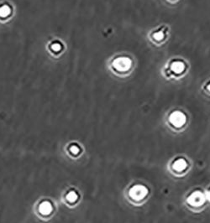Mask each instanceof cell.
Returning <instances> with one entry per match:
<instances>
[{"instance_id":"4","label":"cell","mask_w":210,"mask_h":223,"mask_svg":"<svg viewBox=\"0 0 210 223\" xmlns=\"http://www.w3.org/2000/svg\"><path fill=\"white\" fill-rule=\"evenodd\" d=\"M185 65L182 61H175L171 65V70L175 73H182L184 71Z\"/></svg>"},{"instance_id":"8","label":"cell","mask_w":210,"mask_h":223,"mask_svg":"<svg viewBox=\"0 0 210 223\" xmlns=\"http://www.w3.org/2000/svg\"><path fill=\"white\" fill-rule=\"evenodd\" d=\"M52 49L54 51H59L61 49V45L59 43H56V44L52 45Z\"/></svg>"},{"instance_id":"3","label":"cell","mask_w":210,"mask_h":223,"mask_svg":"<svg viewBox=\"0 0 210 223\" xmlns=\"http://www.w3.org/2000/svg\"><path fill=\"white\" fill-rule=\"evenodd\" d=\"M39 210L42 215H49L52 211V204L49 201H44L42 202L40 207H39Z\"/></svg>"},{"instance_id":"9","label":"cell","mask_w":210,"mask_h":223,"mask_svg":"<svg viewBox=\"0 0 210 223\" xmlns=\"http://www.w3.org/2000/svg\"><path fill=\"white\" fill-rule=\"evenodd\" d=\"M71 151L73 154H77L78 151H79V149H78V148L76 147V146H72V147H71Z\"/></svg>"},{"instance_id":"6","label":"cell","mask_w":210,"mask_h":223,"mask_svg":"<svg viewBox=\"0 0 210 223\" xmlns=\"http://www.w3.org/2000/svg\"><path fill=\"white\" fill-rule=\"evenodd\" d=\"M77 194L75 193L74 191H71V192L67 195V199L70 202L75 201L77 200Z\"/></svg>"},{"instance_id":"1","label":"cell","mask_w":210,"mask_h":223,"mask_svg":"<svg viewBox=\"0 0 210 223\" xmlns=\"http://www.w3.org/2000/svg\"><path fill=\"white\" fill-rule=\"evenodd\" d=\"M113 66L118 72H127L131 66V60L127 57H119L114 60Z\"/></svg>"},{"instance_id":"2","label":"cell","mask_w":210,"mask_h":223,"mask_svg":"<svg viewBox=\"0 0 210 223\" xmlns=\"http://www.w3.org/2000/svg\"><path fill=\"white\" fill-rule=\"evenodd\" d=\"M171 121H172L174 124H176V125H178V126H179V125H182V124L185 122L184 115L182 113H178V112L174 113L171 116Z\"/></svg>"},{"instance_id":"5","label":"cell","mask_w":210,"mask_h":223,"mask_svg":"<svg viewBox=\"0 0 210 223\" xmlns=\"http://www.w3.org/2000/svg\"><path fill=\"white\" fill-rule=\"evenodd\" d=\"M10 8L8 5H4L3 7L0 8V16L3 18L9 16L10 13Z\"/></svg>"},{"instance_id":"7","label":"cell","mask_w":210,"mask_h":223,"mask_svg":"<svg viewBox=\"0 0 210 223\" xmlns=\"http://www.w3.org/2000/svg\"><path fill=\"white\" fill-rule=\"evenodd\" d=\"M153 37H154L156 40H161L163 38H164V33H163L162 31H159V32H156V33H155L154 35H153Z\"/></svg>"},{"instance_id":"10","label":"cell","mask_w":210,"mask_h":223,"mask_svg":"<svg viewBox=\"0 0 210 223\" xmlns=\"http://www.w3.org/2000/svg\"><path fill=\"white\" fill-rule=\"evenodd\" d=\"M208 90H209V91H210V85H209V86H208Z\"/></svg>"}]
</instances>
